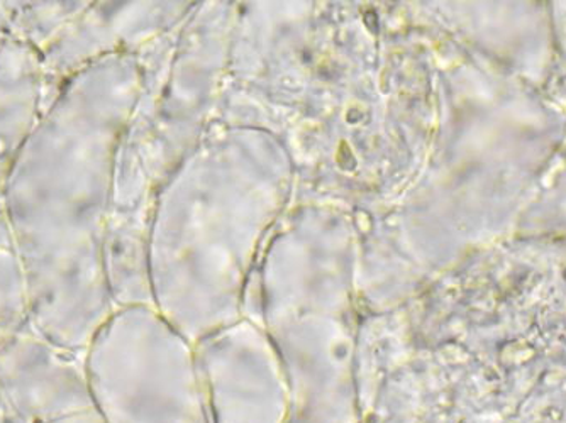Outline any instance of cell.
Returning a JSON list of instances; mask_svg holds the SVG:
<instances>
[{"mask_svg": "<svg viewBox=\"0 0 566 423\" xmlns=\"http://www.w3.org/2000/svg\"><path fill=\"white\" fill-rule=\"evenodd\" d=\"M106 423H211L206 391L175 346H155L133 380L107 396Z\"/></svg>", "mask_w": 566, "mask_h": 423, "instance_id": "cell-1", "label": "cell"}, {"mask_svg": "<svg viewBox=\"0 0 566 423\" xmlns=\"http://www.w3.org/2000/svg\"><path fill=\"white\" fill-rule=\"evenodd\" d=\"M254 355L244 348L214 362L203 388L211 423H289L291 387Z\"/></svg>", "mask_w": 566, "mask_h": 423, "instance_id": "cell-2", "label": "cell"}, {"mask_svg": "<svg viewBox=\"0 0 566 423\" xmlns=\"http://www.w3.org/2000/svg\"><path fill=\"white\" fill-rule=\"evenodd\" d=\"M289 423H308V422H304V420L294 419V416H291V419H289Z\"/></svg>", "mask_w": 566, "mask_h": 423, "instance_id": "cell-3", "label": "cell"}]
</instances>
